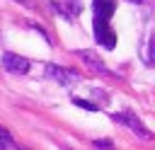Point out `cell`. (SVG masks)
Here are the masks:
<instances>
[{"label": "cell", "mask_w": 155, "mask_h": 150, "mask_svg": "<svg viewBox=\"0 0 155 150\" xmlns=\"http://www.w3.org/2000/svg\"><path fill=\"white\" fill-rule=\"evenodd\" d=\"M0 63H2V68L7 73H15V75H24L29 70V60L24 56H19V53H2Z\"/></svg>", "instance_id": "cell-4"}, {"label": "cell", "mask_w": 155, "mask_h": 150, "mask_svg": "<svg viewBox=\"0 0 155 150\" xmlns=\"http://www.w3.org/2000/svg\"><path fill=\"white\" fill-rule=\"evenodd\" d=\"M46 77L48 80H56L58 85H73V82L80 80V75L75 70H68V68H61V65H53V63L46 65Z\"/></svg>", "instance_id": "cell-3"}, {"label": "cell", "mask_w": 155, "mask_h": 150, "mask_svg": "<svg viewBox=\"0 0 155 150\" xmlns=\"http://www.w3.org/2000/svg\"><path fill=\"white\" fill-rule=\"evenodd\" d=\"M94 39H97V41H99L104 48H114V46H116V34L111 31L109 19L94 17Z\"/></svg>", "instance_id": "cell-2"}, {"label": "cell", "mask_w": 155, "mask_h": 150, "mask_svg": "<svg viewBox=\"0 0 155 150\" xmlns=\"http://www.w3.org/2000/svg\"><path fill=\"white\" fill-rule=\"evenodd\" d=\"M75 56L90 68V70H94V73H99V75H111L109 73V68L104 65V60L94 53V51H87V48H80V51H75Z\"/></svg>", "instance_id": "cell-5"}, {"label": "cell", "mask_w": 155, "mask_h": 150, "mask_svg": "<svg viewBox=\"0 0 155 150\" xmlns=\"http://www.w3.org/2000/svg\"><path fill=\"white\" fill-rule=\"evenodd\" d=\"M17 150H24V148H17Z\"/></svg>", "instance_id": "cell-12"}, {"label": "cell", "mask_w": 155, "mask_h": 150, "mask_svg": "<svg viewBox=\"0 0 155 150\" xmlns=\"http://www.w3.org/2000/svg\"><path fill=\"white\" fill-rule=\"evenodd\" d=\"M128 2H133V5H143V2H148V0H128Z\"/></svg>", "instance_id": "cell-10"}, {"label": "cell", "mask_w": 155, "mask_h": 150, "mask_svg": "<svg viewBox=\"0 0 155 150\" xmlns=\"http://www.w3.org/2000/svg\"><path fill=\"white\" fill-rule=\"evenodd\" d=\"M111 121H116V123H124V126H128L136 135H140L143 140H153V133L140 123V119L138 116H133L131 111H124V114H111Z\"/></svg>", "instance_id": "cell-1"}, {"label": "cell", "mask_w": 155, "mask_h": 150, "mask_svg": "<svg viewBox=\"0 0 155 150\" xmlns=\"http://www.w3.org/2000/svg\"><path fill=\"white\" fill-rule=\"evenodd\" d=\"M94 148H104V150H111V143H109V140H94Z\"/></svg>", "instance_id": "cell-9"}, {"label": "cell", "mask_w": 155, "mask_h": 150, "mask_svg": "<svg viewBox=\"0 0 155 150\" xmlns=\"http://www.w3.org/2000/svg\"><path fill=\"white\" fill-rule=\"evenodd\" d=\"M19 2H24V5H29V0H19Z\"/></svg>", "instance_id": "cell-11"}, {"label": "cell", "mask_w": 155, "mask_h": 150, "mask_svg": "<svg viewBox=\"0 0 155 150\" xmlns=\"http://www.w3.org/2000/svg\"><path fill=\"white\" fill-rule=\"evenodd\" d=\"M94 17H102V19H109L116 10V0H94Z\"/></svg>", "instance_id": "cell-6"}, {"label": "cell", "mask_w": 155, "mask_h": 150, "mask_svg": "<svg viewBox=\"0 0 155 150\" xmlns=\"http://www.w3.org/2000/svg\"><path fill=\"white\" fill-rule=\"evenodd\" d=\"M7 148H17V145H15L12 135L7 133V128H2V126H0V150H7Z\"/></svg>", "instance_id": "cell-7"}, {"label": "cell", "mask_w": 155, "mask_h": 150, "mask_svg": "<svg viewBox=\"0 0 155 150\" xmlns=\"http://www.w3.org/2000/svg\"><path fill=\"white\" fill-rule=\"evenodd\" d=\"M73 104H75V106H82V109H87V111H97V104H92V102H87V99H80V97H73Z\"/></svg>", "instance_id": "cell-8"}]
</instances>
